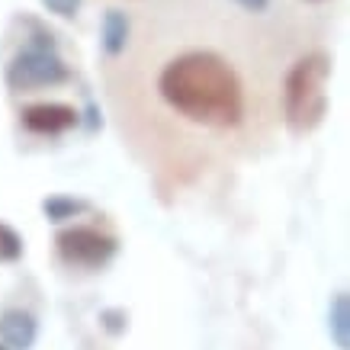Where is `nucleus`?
<instances>
[{
    "mask_svg": "<svg viewBox=\"0 0 350 350\" xmlns=\"http://www.w3.org/2000/svg\"><path fill=\"white\" fill-rule=\"evenodd\" d=\"M158 94L177 116L206 129H234L244 119L241 77L222 55L183 52L164 64Z\"/></svg>",
    "mask_w": 350,
    "mask_h": 350,
    "instance_id": "1",
    "label": "nucleus"
},
{
    "mask_svg": "<svg viewBox=\"0 0 350 350\" xmlns=\"http://www.w3.org/2000/svg\"><path fill=\"white\" fill-rule=\"evenodd\" d=\"M328 81L331 58L325 52H312L289 68L283 81V119L293 135H308L321 126L328 113Z\"/></svg>",
    "mask_w": 350,
    "mask_h": 350,
    "instance_id": "2",
    "label": "nucleus"
},
{
    "mask_svg": "<svg viewBox=\"0 0 350 350\" xmlns=\"http://www.w3.org/2000/svg\"><path fill=\"white\" fill-rule=\"evenodd\" d=\"M32 32L36 36L29 39V45L13 55L10 64H7V75H3L13 94L39 90V87H58L64 81H71V71L58 55L52 32H45L39 23H32Z\"/></svg>",
    "mask_w": 350,
    "mask_h": 350,
    "instance_id": "3",
    "label": "nucleus"
},
{
    "mask_svg": "<svg viewBox=\"0 0 350 350\" xmlns=\"http://www.w3.org/2000/svg\"><path fill=\"white\" fill-rule=\"evenodd\" d=\"M55 251L62 264L77 270H103L119 254V241L113 234L90 228V225H71L55 234Z\"/></svg>",
    "mask_w": 350,
    "mask_h": 350,
    "instance_id": "4",
    "label": "nucleus"
},
{
    "mask_svg": "<svg viewBox=\"0 0 350 350\" xmlns=\"http://www.w3.org/2000/svg\"><path fill=\"white\" fill-rule=\"evenodd\" d=\"M20 122L32 135L55 138L81 126V113L75 107H68V103H32L20 113Z\"/></svg>",
    "mask_w": 350,
    "mask_h": 350,
    "instance_id": "5",
    "label": "nucleus"
},
{
    "mask_svg": "<svg viewBox=\"0 0 350 350\" xmlns=\"http://www.w3.org/2000/svg\"><path fill=\"white\" fill-rule=\"evenodd\" d=\"M39 338V321L26 308H3L0 312V344L10 350H32Z\"/></svg>",
    "mask_w": 350,
    "mask_h": 350,
    "instance_id": "6",
    "label": "nucleus"
},
{
    "mask_svg": "<svg viewBox=\"0 0 350 350\" xmlns=\"http://www.w3.org/2000/svg\"><path fill=\"white\" fill-rule=\"evenodd\" d=\"M129 32H132V23L122 10H107L103 16V26H100V45H103V52L109 58H116V55L126 52L129 45Z\"/></svg>",
    "mask_w": 350,
    "mask_h": 350,
    "instance_id": "7",
    "label": "nucleus"
},
{
    "mask_svg": "<svg viewBox=\"0 0 350 350\" xmlns=\"http://www.w3.org/2000/svg\"><path fill=\"white\" fill-rule=\"evenodd\" d=\"M328 334L338 350H350V299L347 293H334L328 306Z\"/></svg>",
    "mask_w": 350,
    "mask_h": 350,
    "instance_id": "8",
    "label": "nucleus"
},
{
    "mask_svg": "<svg viewBox=\"0 0 350 350\" xmlns=\"http://www.w3.org/2000/svg\"><path fill=\"white\" fill-rule=\"evenodd\" d=\"M87 209H90V202L77 200V196H68V193H55V196L42 200V215L55 225L68 222V219H77V215H84Z\"/></svg>",
    "mask_w": 350,
    "mask_h": 350,
    "instance_id": "9",
    "label": "nucleus"
},
{
    "mask_svg": "<svg viewBox=\"0 0 350 350\" xmlns=\"http://www.w3.org/2000/svg\"><path fill=\"white\" fill-rule=\"evenodd\" d=\"M23 251H26L23 234L16 232L13 225L0 222V264H16V260H23Z\"/></svg>",
    "mask_w": 350,
    "mask_h": 350,
    "instance_id": "10",
    "label": "nucleus"
},
{
    "mask_svg": "<svg viewBox=\"0 0 350 350\" xmlns=\"http://www.w3.org/2000/svg\"><path fill=\"white\" fill-rule=\"evenodd\" d=\"M100 321H103V328H107L109 334H122V331L129 328V315L122 308H103V312H100Z\"/></svg>",
    "mask_w": 350,
    "mask_h": 350,
    "instance_id": "11",
    "label": "nucleus"
},
{
    "mask_svg": "<svg viewBox=\"0 0 350 350\" xmlns=\"http://www.w3.org/2000/svg\"><path fill=\"white\" fill-rule=\"evenodd\" d=\"M42 7L62 20H75L77 10H81V0H42Z\"/></svg>",
    "mask_w": 350,
    "mask_h": 350,
    "instance_id": "12",
    "label": "nucleus"
},
{
    "mask_svg": "<svg viewBox=\"0 0 350 350\" xmlns=\"http://www.w3.org/2000/svg\"><path fill=\"white\" fill-rule=\"evenodd\" d=\"M234 3H238V7H244L247 13H264L270 0H234Z\"/></svg>",
    "mask_w": 350,
    "mask_h": 350,
    "instance_id": "13",
    "label": "nucleus"
},
{
    "mask_svg": "<svg viewBox=\"0 0 350 350\" xmlns=\"http://www.w3.org/2000/svg\"><path fill=\"white\" fill-rule=\"evenodd\" d=\"M0 350H10V347H3V344H0Z\"/></svg>",
    "mask_w": 350,
    "mask_h": 350,
    "instance_id": "14",
    "label": "nucleus"
}]
</instances>
